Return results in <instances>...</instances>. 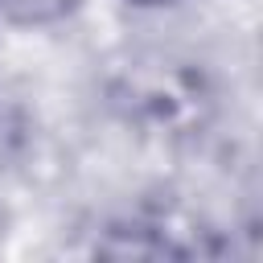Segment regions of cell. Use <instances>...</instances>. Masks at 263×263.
Listing matches in <instances>:
<instances>
[{"mask_svg": "<svg viewBox=\"0 0 263 263\" xmlns=\"http://www.w3.org/2000/svg\"><path fill=\"white\" fill-rule=\"evenodd\" d=\"M74 12V0H0V16L12 25H58Z\"/></svg>", "mask_w": 263, "mask_h": 263, "instance_id": "cell-1", "label": "cell"}, {"mask_svg": "<svg viewBox=\"0 0 263 263\" xmlns=\"http://www.w3.org/2000/svg\"><path fill=\"white\" fill-rule=\"evenodd\" d=\"M136 4H173V0H136Z\"/></svg>", "mask_w": 263, "mask_h": 263, "instance_id": "cell-2", "label": "cell"}]
</instances>
